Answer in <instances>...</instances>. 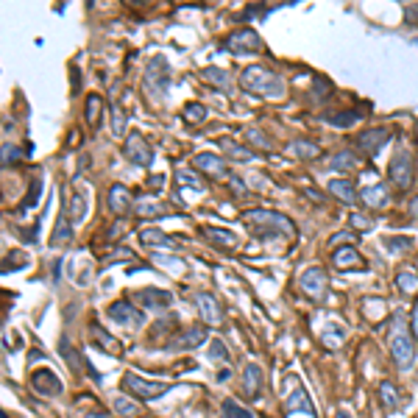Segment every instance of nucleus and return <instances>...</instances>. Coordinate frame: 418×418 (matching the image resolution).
<instances>
[{
  "instance_id": "obj_29",
  "label": "nucleus",
  "mask_w": 418,
  "mask_h": 418,
  "mask_svg": "<svg viewBox=\"0 0 418 418\" xmlns=\"http://www.w3.org/2000/svg\"><path fill=\"white\" fill-rule=\"evenodd\" d=\"M101 112H103V98L98 93H90L87 95V106H84V117H87V123L93 125V129L98 125V114Z\"/></svg>"
},
{
  "instance_id": "obj_54",
  "label": "nucleus",
  "mask_w": 418,
  "mask_h": 418,
  "mask_svg": "<svg viewBox=\"0 0 418 418\" xmlns=\"http://www.w3.org/2000/svg\"><path fill=\"white\" fill-rule=\"evenodd\" d=\"M410 215H413V218H418V195L410 201Z\"/></svg>"
},
{
  "instance_id": "obj_25",
  "label": "nucleus",
  "mask_w": 418,
  "mask_h": 418,
  "mask_svg": "<svg viewBox=\"0 0 418 418\" xmlns=\"http://www.w3.org/2000/svg\"><path fill=\"white\" fill-rule=\"evenodd\" d=\"M329 193H332L334 198H341L343 204H354V201H357V190H354V184L346 182V179H334V182H329Z\"/></svg>"
},
{
  "instance_id": "obj_53",
  "label": "nucleus",
  "mask_w": 418,
  "mask_h": 418,
  "mask_svg": "<svg viewBox=\"0 0 418 418\" xmlns=\"http://www.w3.org/2000/svg\"><path fill=\"white\" fill-rule=\"evenodd\" d=\"M232 190H234V193H237V195H243V193H245V187H243V184H240V179H237V176H234V179H232Z\"/></svg>"
},
{
  "instance_id": "obj_27",
  "label": "nucleus",
  "mask_w": 418,
  "mask_h": 418,
  "mask_svg": "<svg viewBox=\"0 0 418 418\" xmlns=\"http://www.w3.org/2000/svg\"><path fill=\"white\" fill-rule=\"evenodd\" d=\"M206 341V329L204 326H193L182 334V341H173V349H195Z\"/></svg>"
},
{
  "instance_id": "obj_55",
  "label": "nucleus",
  "mask_w": 418,
  "mask_h": 418,
  "mask_svg": "<svg viewBox=\"0 0 418 418\" xmlns=\"http://www.w3.org/2000/svg\"><path fill=\"white\" fill-rule=\"evenodd\" d=\"M84 418H112L109 413H103V410H95V413H90V415H84Z\"/></svg>"
},
{
  "instance_id": "obj_33",
  "label": "nucleus",
  "mask_w": 418,
  "mask_h": 418,
  "mask_svg": "<svg viewBox=\"0 0 418 418\" xmlns=\"http://www.w3.org/2000/svg\"><path fill=\"white\" fill-rule=\"evenodd\" d=\"M134 209H137L140 218H162V215H167V206L164 204H153V201H143Z\"/></svg>"
},
{
  "instance_id": "obj_4",
  "label": "nucleus",
  "mask_w": 418,
  "mask_h": 418,
  "mask_svg": "<svg viewBox=\"0 0 418 418\" xmlns=\"http://www.w3.org/2000/svg\"><path fill=\"white\" fill-rule=\"evenodd\" d=\"M123 388L129 391L134 399H140V402H153V399H159L162 393L171 391V382L143 380V376H137L134 371H125V373H123Z\"/></svg>"
},
{
  "instance_id": "obj_7",
  "label": "nucleus",
  "mask_w": 418,
  "mask_h": 418,
  "mask_svg": "<svg viewBox=\"0 0 418 418\" xmlns=\"http://www.w3.org/2000/svg\"><path fill=\"white\" fill-rule=\"evenodd\" d=\"M388 179L396 190H410L413 187V159L407 151H399L391 164H388Z\"/></svg>"
},
{
  "instance_id": "obj_30",
  "label": "nucleus",
  "mask_w": 418,
  "mask_h": 418,
  "mask_svg": "<svg viewBox=\"0 0 418 418\" xmlns=\"http://www.w3.org/2000/svg\"><path fill=\"white\" fill-rule=\"evenodd\" d=\"M380 399H382V404H385L388 410H399V404H402L399 388H396L393 382H380Z\"/></svg>"
},
{
  "instance_id": "obj_12",
  "label": "nucleus",
  "mask_w": 418,
  "mask_h": 418,
  "mask_svg": "<svg viewBox=\"0 0 418 418\" xmlns=\"http://www.w3.org/2000/svg\"><path fill=\"white\" fill-rule=\"evenodd\" d=\"M326 287H329V279H326L323 268H307L302 273V290L307 293L310 299H315V302L326 299Z\"/></svg>"
},
{
  "instance_id": "obj_19",
  "label": "nucleus",
  "mask_w": 418,
  "mask_h": 418,
  "mask_svg": "<svg viewBox=\"0 0 418 418\" xmlns=\"http://www.w3.org/2000/svg\"><path fill=\"white\" fill-rule=\"evenodd\" d=\"M90 332H93L95 343H98V346L106 352V354H114V357H120V354H123V346H120V343L112 338V334H109V332H106V329H103L98 321H93V323H90Z\"/></svg>"
},
{
  "instance_id": "obj_31",
  "label": "nucleus",
  "mask_w": 418,
  "mask_h": 418,
  "mask_svg": "<svg viewBox=\"0 0 418 418\" xmlns=\"http://www.w3.org/2000/svg\"><path fill=\"white\" fill-rule=\"evenodd\" d=\"M176 182L182 184V187H193V190H204V179L195 173V171H190V167H179L176 171Z\"/></svg>"
},
{
  "instance_id": "obj_11",
  "label": "nucleus",
  "mask_w": 418,
  "mask_h": 418,
  "mask_svg": "<svg viewBox=\"0 0 418 418\" xmlns=\"http://www.w3.org/2000/svg\"><path fill=\"white\" fill-rule=\"evenodd\" d=\"M388 140H391V129H385V125H373V129H365L362 134H357V148L365 156H376Z\"/></svg>"
},
{
  "instance_id": "obj_41",
  "label": "nucleus",
  "mask_w": 418,
  "mask_h": 418,
  "mask_svg": "<svg viewBox=\"0 0 418 418\" xmlns=\"http://www.w3.org/2000/svg\"><path fill=\"white\" fill-rule=\"evenodd\" d=\"M204 78L212 81V84H218V87H229V73L221 70V67H209V70H204Z\"/></svg>"
},
{
  "instance_id": "obj_37",
  "label": "nucleus",
  "mask_w": 418,
  "mask_h": 418,
  "mask_svg": "<svg viewBox=\"0 0 418 418\" xmlns=\"http://www.w3.org/2000/svg\"><path fill=\"white\" fill-rule=\"evenodd\" d=\"M221 418H254L245 407H240L237 402H232V399H226L223 402V407H221Z\"/></svg>"
},
{
  "instance_id": "obj_38",
  "label": "nucleus",
  "mask_w": 418,
  "mask_h": 418,
  "mask_svg": "<svg viewBox=\"0 0 418 418\" xmlns=\"http://www.w3.org/2000/svg\"><path fill=\"white\" fill-rule=\"evenodd\" d=\"M62 354L67 357V362H70V368L78 373L84 365H87V362H84V357L78 354V352H73V346H70V341H62Z\"/></svg>"
},
{
  "instance_id": "obj_22",
  "label": "nucleus",
  "mask_w": 418,
  "mask_h": 418,
  "mask_svg": "<svg viewBox=\"0 0 418 418\" xmlns=\"http://www.w3.org/2000/svg\"><path fill=\"white\" fill-rule=\"evenodd\" d=\"M388 184H371V187H365L362 193H360V198H362V204L365 206H373V209H380V206H385L388 204Z\"/></svg>"
},
{
  "instance_id": "obj_15",
  "label": "nucleus",
  "mask_w": 418,
  "mask_h": 418,
  "mask_svg": "<svg viewBox=\"0 0 418 418\" xmlns=\"http://www.w3.org/2000/svg\"><path fill=\"white\" fill-rule=\"evenodd\" d=\"M137 299L145 310H164L173 304V296L167 290H159V287H145V290H137Z\"/></svg>"
},
{
  "instance_id": "obj_51",
  "label": "nucleus",
  "mask_w": 418,
  "mask_h": 418,
  "mask_svg": "<svg viewBox=\"0 0 418 418\" xmlns=\"http://www.w3.org/2000/svg\"><path fill=\"white\" fill-rule=\"evenodd\" d=\"M343 240H346V243H352V240H354V234H349V232H341V234H334V237L329 240V248H334V245H338V243H343Z\"/></svg>"
},
{
  "instance_id": "obj_3",
  "label": "nucleus",
  "mask_w": 418,
  "mask_h": 418,
  "mask_svg": "<svg viewBox=\"0 0 418 418\" xmlns=\"http://www.w3.org/2000/svg\"><path fill=\"white\" fill-rule=\"evenodd\" d=\"M391 357L396 360V365L402 371H407L415 362V341H413V332L407 329L404 318H393V329H391Z\"/></svg>"
},
{
  "instance_id": "obj_20",
  "label": "nucleus",
  "mask_w": 418,
  "mask_h": 418,
  "mask_svg": "<svg viewBox=\"0 0 418 418\" xmlns=\"http://www.w3.org/2000/svg\"><path fill=\"white\" fill-rule=\"evenodd\" d=\"M140 243L145 248H176V240L173 237H167L164 232H159L153 226H148V229L140 232Z\"/></svg>"
},
{
  "instance_id": "obj_32",
  "label": "nucleus",
  "mask_w": 418,
  "mask_h": 418,
  "mask_svg": "<svg viewBox=\"0 0 418 418\" xmlns=\"http://www.w3.org/2000/svg\"><path fill=\"white\" fill-rule=\"evenodd\" d=\"M396 284H399L402 293H415L418 290V273L413 268H404V271L396 273Z\"/></svg>"
},
{
  "instance_id": "obj_35",
  "label": "nucleus",
  "mask_w": 418,
  "mask_h": 418,
  "mask_svg": "<svg viewBox=\"0 0 418 418\" xmlns=\"http://www.w3.org/2000/svg\"><path fill=\"white\" fill-rule=\"evenodd\" d=\"M125 123H129V117H125V112L120 109V103H112V134L123 140V132H125Z\"/></svg>"
},
{
  "instance_id": "obj_36",
  "label": "nucleus",
  "mask_w": 418,
  "mask_h": 418,
  "mask_svg": "<svg viewBox=\"0 0 418 418\" xmlns=\"http://www.w3.org/2000/svg\"><path fill=\"white\" fill-rule=\"evenodd\" d=\"M332 167L334 171H352V167H357V159L352 151H338L332 156Z\"/></svg>"
},
{
  "instance_id": "obj_13",
  "label": "nucleus",
  "mask_w": 418,
  "mask_h": 418,
  "mask_svg": "<svg viewBox=\"0 0 418 418\" xmlns=\"http://www.w3.org/2000/svg\"><path fill=\"white\" fill-rule=\"evenodd\" d=\"M195 302H198V312H201L206 326H215V329L223 326V310H221V304L212 293H198Z\"/></svg>"
},
{
  "instance_id": "obj_2",
  "label": "nucleus",
  "mask_w": 418,
  "mask_h": 418,
  "mask_svg": "<svg viewBox=\"0 0 418 418\" xmlns=\"http://www.w3.org/2000/svg\"><path fill=\"white\" fill-rule=\"evenodd\" d=\"M243 223L254 232L257 237H276V234L293 237V234H296L293 221L287 215L271 212V209H248V212H243Z\"/></svg>"
},
{
  "instance_id": "obj_39",
  "label": "nucleus",
  "mask_w": 418,
  "mask_h": 418,
  "mask_svg": "<svg viewBox=\"0 0 418 418\" xmlns=\"http://www.w3.org/2000/svg\"><path fill=\"white\" fill-rule=\"evenodd\" d=\"M184 120L193 123V125H195V123H204V120H206V106H204V103H187V106H184Z\"/></svg>"
},
{
  "instance_id": "obj_18",
  "label": "nucleus",
  "mask_w": 418,
  "mask_h": 418,
  "mask_svg": "<svg viewBox=\"0 0 418 418\" xmlns=\"http://www.w3.org/2000/svg\"><path fill=\"white\" fill-rule=\"evenodd\" d=\"M201 234H204L206 240H212L218 248H226V251L240 245L237 234H234V232H229V229H221V226H204V229H201Z\"/></svg>"
},
{
  "instance_id": "obj_50",
  "label": "nucleus",
  "mask_w": 418,
  "mask_h": 418,
  "mask_svg": "<svg viewBox=\"0 0 418 418\" xmlns=\"http://www.w3.org/2000/svg\"><path fill=\"white\" fill-rule=\"evenodd\" d=\"M20 156V151L17 148H12L9 143H3V164H9V162H14Z\"/></svg>"
},
{
  "instance_id": "obj_40",
  "label": "nucleus",
  "mask_w": 418,
  "mask_h": 418,
  "mask_svg": "<svg viewBox=\"0 0 418 418\" xmlns=\"http://www.w3.org/2000/svg\"><path fill=\"white\" fill-rule=\"evenodd\" d=\"M385 248L388 251H393V254H402V251H407V248H413V237H385Z\"/></svg>"
},
{
  "instance_id": "obj_8",
  "label": "nucleus",
  "mask_w": 418,
  "mask_h": 418,
  "mask_svg": "<svg viewBox=\"0 0 418 418\" xmlns=\"http://www.w3.org/2000/svg\"><path fill=\"white\" fill-rule=\"evenodd\" d=\"M106 315H109L114 323L125 326V329H137V326H143V321H145V315H143L129 299H117L114 304H109Z\"/></svg>"
},
{
  "instance_id": "obj_1",
  "label": "nucleus",
  "mask_w": 418,
  "mask_h": 418,
  "mask_svg": "<svg viewBox=\"0 0 418 418\" xmlns=\"http://www.w3.org/2000/svg\"><path fill=\"white\" fill-rule=\"evenodd\" d=\"M240 87L251 95H260V98H271V101H279L284 98L287 93V84L279 73L268 70V67H260V64H251V67H243L240 73Z\"/></svg>"
},
{
  "instance_id": "obj_9",
  "label": "nucleus",
  "mask_w": 418,
  "mask_h": 418,
  "mask_svg": "<svg viewBox=\"0 0 418 418\" xmlns=\"http://www.w3.org/2000/svg\"><path fill=\"white\" fill-rule=\"evenodd\" d=\"M123 153H125V159H132V162H134V164H140V167H148V164L153 162V151H151L148 140H145L140 132L125 134Z\"/></svg>"
},
{
  "instance_id": "obj_28",
  "label": "nucleus",
  "mask_w": 418,
  "mask_h": 418,
  "mask_svg": "<svg viewBox=\"0 0 418 418\" xmlns=\"http://www.w3.org/2000/svg\"><path fill=\"white\" fill-rule=\"evenodd\" d=\"M64 215L70 218V223L84 221V215H87V201H84L81 193H73V195H70V204H67V212H64Z\"/></svg>"
},
{
  "instance_id": "obj_45",
  "label": "nucleus",
  "mask_w": 418,
  "mask_h": 418,
  "mask_svg": "<svg viewBox=\"0 0 418 418\" xmlns=\"http://www.w3.org/2000/svg\"><path fill=\"white\" fill-rule=\"evenodd\" d=\"M209 360H229V352H226V346H223V341H218V338H212V343H209Z\"/></svg>"
},
{
  "instance_id": "obj_42",
  "label": "nucleus",
  "mask_w": 418,
  "mask_h": 418,
  "mask_svg": "<svg viewBox=\"0 0 418 418\" xmlns=\"http://www.w3.org/2000/svg\"><path fill=\"white\" fill-rule=\"evenodd\" d=\"M245 134H248V143H251V145H257L260 151H271V148H273V143H271V140H265V134H262V132H257V129H248Z\"/></svg>"
},
{
  "instance_id": "obj_46",
  "label": "nucleus",
  "mask_w": 418,
  "mask_h": 418,
  "mask_svg": "<svg viewBox=\"0 0 418 418\" xmlns=\"http://www.w3.org/2000/svg\"><path fill=\"white\" fill-rule=\"evenodd\" d=\"M349 223H352L357 232H365V229L373 226V218H368V215H362V212H354V215L349 218Z\"/></svg>"
},
{
  "instance_id": "obj_34",
  "label": "nucleus",
  "mask_w": 418,
  "mask_h": 418,
  "mask_svg": "<svg viewBox=\"0 0 418 418\" xmlns=\"http://www.w3.org/2000/svg\"><path fill=\"white\" fill-rule=\"evenodd\" d=\"M70 240H73V226H70V218L62 215L59 223H56V229H53V245H59V243H70Z\"/></svg>"
},
{
  "instance_id": "obj_17",
  "label": "nucleus",
  "mask_w": 418,
  "mask_h": 418,
  "mask_svg": "<svg viewBox=\"0 0 418 418\" xmlns=\"http://www.w3.org/2000/svg\"><path fill=\"white\" fill-rule=\"evenodd\" d=\"M262 382H265L262 368H260L257 362H248L245 371H243V388H245V393H248L251 399H257V396L262 393Z\"/></svg>"
},
{
  "instance_id": "obj_14",
  "label": "nucleus",
  "mask_w": 418,
  "mask_h": 418,
  "mask_svg": "<svg viewBox=\"0 0 418 418\" xmlns=\"http://www.w3.org/2000/svg\"><path fill=\"white\" fill-rule=\"evenodd\" d=\"M109 209H112V215L117 218H125L134 209V198H132V190L129 187H123V184H112L109 187Z\"/></svg>"
},
{
  "instance_id": "obj_21",
  "label": "nucleus",
  "mask_w": 418,
  "mask_h": 418,
  "mask_svg": "<svg viewBox=\"0 0 418 418\" xmlns=\"http://www.w3.org/2000/svg\"><path fill=\"white\" fill-rule=\"evenodd\" d=\"M299 410H304L307 415H315V407H312V402H310L304 388H296L284 402V413H299Z\"/></svg>"
},
{
  "instance_id": "obj_6",
  "label": "nucleus",
  "mask_w": 418,
  "mask_h": 418,
  "mask_svg": "<svg viewBox=\"0 0 418 418\" xmlns=\"http://www.w3.org/2000/svg\"><path fill=\"white\" fill-rule=\"evenodd\" d=\"M167 84H171V64H167L162 56H153L145 67V90L153 98H159L167 90Z\"/></svg>"
},
{
  "instance_id": "obj_10",
  "label": "nucleus",
  "mask_w": 418,
  "mask_h": 418,
  "mask_svg": "<svg viewBox=\"0 0 418 418\" xmlns=\"http://www.w3.org/2000/svg\"><path fill=\"white\" fill-rule=\"evenodd\" d=\"M31 388L39 393V396H48V399H56V396H62V391H64V385H62V380L51 371V368H36V371H31Z\"/></svg>"
},
{
  "instance_id": "obj_24",
  "label": "nucleus",
  "mask_w": 418,
  "mask_h": 418,
  "mask_svg": "<svg viewBox=\"0 0 418 418\" xmlns=\"http://www.w3.org/2000/svg\"><path fill=\"white\" fill-rule=\"evenodd\" d=\"M218 145L223 148V153L232 159V162H251V159H254V151H248V148H243L240 143H234V140H226V137H221L218 140Z\"/></svg>"
},
{
  "instance_id": "obj_43",
  "label": "nucleus",
  "mask_w": 418,
  "mask_h": 418,
  "mask_svg": "<svg viewBox=\"0 0 418 418\" xmlns=\"http://www.w3.org/2000/svg\"><path fill=\"white\" fill-rule=\"evenodd\" d=\"M321 338L326 341V346H332V349H334V346H338V343H341L338 338H343V329H341V326H323V332H321Z\"/></svg>"
},
{
  "instance_id": "obj_48",
  "label": "nucleus",
  "mask_w": 418,
  "mask_h": 418,
  "mask_svg": "<svg viewBox=\"0 0 418 418\" xmlns=\"http://www.w3.org/2000/svg\"><path fill=\"white\" fill-rule=\"evenodd\" d=\"M112 262H134V254H132L129 248H123V251H117V254H112V257L103 260V265H112Z\"/></svg>"
},
{
  "instance_id": "obj_16",
  "label": "nucleus",
  "mask_w": 418,
  "mask_h": 418,
  "mask_svg": "<svg viewBox=\"0 0 418 418\" xmlns=\"http://www.w3.org/2000/svg\"><path fill=\"white\" fill-rule=\"evenodd\" d=\"M193 164L198 167V171H204L206 176H212V179H226V176H229L226 162H223L221 156H215V153H198V156L193 159Z\"/></svg>"
},
{
  "instance_id": "obj_47",
  "label": "nucleus",
  "mask_w": 418,
  "mask_h": 418,
  "mask_svg": "<svg viewBox=\"0 0 418 418\" xmlns=\"http://www.w3.org/2000/svg\"><path fill=\"white\" fill-rule=\"evenodd\" d=\"M341 117H329V123L332 125H352V123H357L362 114H357V112H338Z\"/></svg>"
},
{
  "instance_id": "obj_5",
  "label": "nucleus",
  "mask_w": 418,
  "mask_h": 418,
  "mask_svg": "<svg viewBox=\"0 0 418 418\" xmlns=\"http://www.w3.org/2000/svg\"><path fill=\"white\" fill-rule=\"evenodd\" d=\"M223 48L229 53H234V56H251V53H257L262 48V39H260V34L254 28H237V31H232L226 36Z\"/></svg>"
},
{
  "instance_id": "obj_26",
  "label": "nucleus",
  "mask_w": 418,
  "mask_h": 418,
  "mask_svg": "<svg viewBox=\"0 0 418 418\" xmlns=\"http://www.w3.org/2000/svg\"><path fill=\"white\" fill-rule=\"evenodd\" d=\"M287 151H290L293 156H299V159H315V156L321 153V145L312 143V140H293V143L287 145Z\"/></svg>"
},
{
  "instance_id": "obj_44",
  "label": "nucleus",
  "mask_w": 418,
  "mask_h": 418,
  "mask_svg": "<svg viewBox=\"0 0 418 418\" xmlns=\"http://www.w3.org/2000/svg\"><path fill=\"white\" fill-rule=\"evenodd\" d=\"M153 262H156V265H162V268H171L173 273H182V271L187 268V265H184V260H173V257H159V254L153 257Z\"/></svg>"
},
{
  "instance_id": "obj_52",
  "label": "nucleus",
  "mask_w": 418,
  "mask_h": 418,
  "mask_svg": "<svg viewBox=\"0 0 418 418\" xmlns=\"http://www.w3.org/2000/svg\"><path fill=\"white\" fill-rule=\"evenodd\" d=\"M413 334H415V341H418V302L413 307Z\"/></svg>"
},
{
  "instance_id": "obj_49",
  "label": "nucleus",
  "mask_w": 418,
  "mask_h": 418,
  "mask_svg": "<svg viewBox=\"0 0 418 418\" xmlns=\"http://www.w3.org/2000/svg\"><path fill=\"white\" fill-rule=\"evenodd\" d=\"M114 410H117L120 415H132V413H134V404H132L129 399H123V396H117V399H114Z\"/></svg>"
},
{
  "instance_id": "obj_23",
  "label": "nucleus",
  "mask_w": 418,
  "mask_h": 418,
  "mask_svg": "<svg viewBox=\"0 0 418 418\" xmlns=\"http://www.w3.org/2000/svg\"><path fill=\"white\" fill-rule=\"evenodd\" d=\"M332 262L338 265V268H362V257H360V251L357 248H334V254H332Z\"/></svg>"
},
{
  "instance_id": "obj_56",
  "label": "nucleus",
  "mask_w": 418,
  "mask_h": 418,
  "mask_svg": "<svg viewBox=\"0 0 418 418\" xmlns=\"http://www.w3.org/2000/svg\"><path fill=\"white\" fill-rule=\"evenodd\" d=\"M338 418H352V415H349L346 410H341V413H338Z\"/></svg>"
}]
</instances>
